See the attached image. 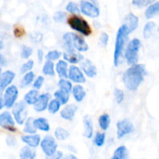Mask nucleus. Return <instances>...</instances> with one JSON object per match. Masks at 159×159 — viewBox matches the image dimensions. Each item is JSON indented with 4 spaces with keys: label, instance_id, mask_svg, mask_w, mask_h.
Listing matches in <instances>:
<instances>
[{
    "label": "nucleus",
    "instance_id": "nucleus-1",
    "mask_svg": "<svg viewBox=\"0 0 159 159\" xmlns=\"http://www.w3.org/2000/svg\"><path fill=\"white\" fill-rule=\"evenodd\" d=\"M146 74L145 65L143 64L131 65L123 75L124 85L130 91H136L144 81Z\"/></svg>",
    "mask_w": 159,
    "mask_h": 159
},
{
    "label": "nucleus",
    "instance_id": "nucleus-2",
    "mask_svg": "<svg viewBox=\"0 0 159 159\" xmlns=\"http://www.w3.org/2000/svg\"><path fill=\"white\" fill-rule=\"evenodd\" d=\"M130 34V33L129 31L128 27L124 23L121 25L118 29L116 37V42H115L114 52H113V64H114L115 67H118L119 65L120 59L122 55L126 40Z\"/></svg>",
    "mask_w": 159,
    "mask_h": 159
},
{
    "label": "nucleus",
    "instance_id": "nucleus-3",
    "mask_svg": "<svg viewBox=\"0 0 159 159\" xmlns=\"http://www.w3.org/2000/svg\"><path fill=\"white\" fill-rule=\"evenodd\" d=\"M63 40L67 50H75L79 52H85L89 50L88 43L80 36L68 32L63 35Z\"/></svg>",
    "mask_w": 159,
    "mask_h": 159
},
{
    "label": "nucleus",
    "instance_id": "nucleus-4",
    "mask_svg": "<svg viewBox=\"0 0 159 159\" xmlns=\"http://www.w3.org/2000/svg\"><path fill=\"white\" fill-rule=\"evenodd\" d=\"M141 48V43L139 39L134 38L129 42L124 54L127 65H133L138 64L139 61V51Z\"/></svg>",
    "mask_w": 159,
    "mask_h": 159
},
{
    "label": "nucleus",
    "instance_id": "nucleus-5",
    "mask_svg": "<svg viewBox=\"0 0 159 159\" xmlns=\"http://www.w3.org/2000/svg\"><path fill=\"white\" fill-rule=\"evenodd\" d=\"M68 24L74 30L85 37H89L92 34L91 26L88 22L79 16H72L68 19Z\"/></svg>",
    "mask_w": 159,
    "mask_h": 159
},
{
    "label": "nucleus",
    "instance_id": "nucleus-6",
    "mask_svg": "<svg viewBox=\"0 0 159 159\" xmlns=\"http://www.w3.org/2000/svg\"><path fill=\"white\" fill-rule=\"evenodd\" d=\"M27 104L24 101H20L18 102H16L12 107V113L15 122L18 124L19 125H22L24 124L25 120L27 118V108H26Z\"/></svg>",
    "mask_w": 159,
    "mask_h": 159
},
{
    "label": "nucleus",
    "instance_id": "nucleus-7",
    "mask_svg": "<svg viewBox=\"0 0 159 159\" xmlns=\"http://www.w3.org/2000/svg\"><path fill=\"white\" fill-rule=\"evenodd\" d=\"M39 145L40 146L43 152L47 156L53 155L57 149V141L55 138L51 135H46L43 139L40 140Z\"/></svg>",
    "mask_w": 159,
    "mask_h": 159
},
{
    "label": "nucleus",
    "instance_id": "nucleus-8",
    "mask_svg": "<svg viewBox=\"0 0 159 159\" xmlns=\"http://www.w3.org/2000/svg\"><path fill=\"white\" fill-rule=\"evenodd\" d=\"M19 96V90L16 85H9L5 89L4 96V103L6 108L9 109L13 107L14 104L16 102V99Z\"/></svg>",
    "mask_w": 159,
    "mask_h": 159
},
{
    "label": "nucleus",
    "instance_id": "nucleus-9",
    "mask_svg": "<svg viewBox=\"0 0 159 159\" xmlns=\"http://www.w3.org/2000/svg\"><path fill=\"white\" fill-rule=\"evenodd\" d=\"M116 135L118 139L124 138L126 135L130 134L134 131V126L133 123L128 119H124L119 120L116 124Z\"/></svg>",
    "mask_w": 159,
    "mask_h": 159
},
{
    "label": "nucleus",
    "instance_id": "nucleus-10",
    "mask_svg": "<svg viewBox=\"0 0 159 159\" xmlns=\"http://www.w3.org/2000/svg\"><path fill=\"white\" fill-rule=\"evenodd\" d=\"M15 120L9 111H4L0 114V127L10 132H16Z\"/></svg>",
    "mask_w": 159,
    "mask_h": 159
},
{
    "label": "nucleus",
    "instance_id": "nucleus-11",
    "mask_svg": "<svg viewBox=\"0 0 159 159\" xmlns=\"http://www.w3.org/2000/svg\"><path fill=\"white\" fill-rule=\"evenodd\" d=\"M80 10L84 15L91 18H97L100 14V11L97 6L86 0L81 1Z\"/></svg>",
    "mask_w": 159,
    "mask_h": 159
},
{
    "label": "nucleus",
    "instance_id": "nucleus-12",
    "mask_svg": "<svg viewBox=\"0 0 159 159\" xmlns=\"http://www.w3.org/2000/svg\"><path fill=\"white\" fill-rule=\"evenodd\" d=\"M68 78L75 83L82 84L85 82L84 73L79 67L75 65H71L69 67L68 71Z\"/></svg>",
    "mask_w": 159,
    "mask_h": 159
},
{
    "label": "nucleus",
    "instance_id": "nucleus-13",
    "mask_svg": "<svg viewBox=\"0 0 159 159\" xmlns=\"http://www.w3.org/2000/svg\"><path fill=\"white\" fill-rule=\"evenodd\" d=\"M15 77V72L10 71V70H7L4 72H1V74H0V92H2L9 85H10Z\"/></svg>",
    "mask_w": 159,
    "mask_h": 159
},
{
    "label": "nucleus",
    "instance_id": "nucleus-14",
    "mask_svg": "<svg viewBox=\"0 0 159 159\" xmlns=\"http://www.w3.org/2000/svg\"><path fill=\"white\" fill-rule=\"evenodd\" d=\"M50 99H51V96L49 93H43V94L40 95L37 102L34 104L35 111L37 113H41L46 110Z\"/></svg>",
    "mask_w": 159,
    "mask_h": 159
},
{
    "label": "nucleus",
    "instance_id": "nucleus-15",
    "mask_svg": "<svg viewBox=\"0 0 159 159\" xmlns=\"http://www.w3.org/2000/svg\"><path fill=\"white\" fill-rule=\"evenodd\" d=\"M82 72L85 73L89 78H94L97 75V69L94 64L89 59H83L81 63Z\"/></svg>",
    "mask_w": 159,
    "mask_h": 159
},
{
    "label": "nucleus",
    "instance_id": "nucleus-16",
    "mask_svg": "<svg viewBox=\"0 0 159 159\" xmlns=\"http://www.w3.org/2000/svg\"><path fill=\"white\" fill-rule=\"evenodd\" d=\"M63 57L65 61L73 65L79 63L84 59V56L75 50H67L66 52L64 53Z\"/></svg>",
    "mask_w": 159,
    "mask_h": 159
},
{
    "label": "nucleus",
    "instance_id": "nucleus-17",
    "mask_svg": "<svg viewBox=\"0 0 159 159\" xmlns=\"http://www.w3.org/2000/svg\"><path fill=\"white\" fill-rule=\"evenodd\" d=\"M78 107L75 104H68L63 108V110L60 112L61 117L66 120H71L75 116L77 112Z\"/></svg>",
    "mask_w": 159,
    "mask_h": 159
},
{
    "label": "nucleus",
    "instance_id": "nucleus-18",
    "mask_svg": "<svg viewBox=\"0 0 159 159\" xmlns=\"http://www.w3.org/2000/svg\"><path fill=\"white\" fill-rule=\"evenodd\" d=\"M21 140L23 141V142L27 144V146L34 148H37L40 144L41 138H40V136L39 134H34L24 135V136L22 137Z\"/></svg>",
    "mask_w": 159,
    "mask_h": 159
},
{
    "label": "nucleus",
    "instance_id": "nucleus-19",
    "mask_svg": "<svg viewBox=\"0 0 159 159\" xmlns=\"http://www.w3.org/2000/svg\"><path fill=\"white\" fill-rule=\"evenodd\" d=\"M139 20L137 16L133 13H129L124 18V24H126L128 27L130 33H132L138 28Z\"/></svg>",
    "mask_w": 159,
    "mask_h": 159
},
{
    "label": "nucleus",
    "instance_id": "nucleus-20",
    "mask_svg": "<svg viewBox=\"0 0 159 159\" xmlns=\"http://www.w3.org/2000/svg\"><path fill=\"white\" fill-rule=\"evenodd\" d=\"M83 125H84V137L88 139L93 137V123L92 119L89 115H85L83 117Z\"/></svg>",
    "mask_w": 159,
    "mask_h": 159
},
{
    "label": "nucleus",
    "instance_id": "nucleus-21",
    "mask_svg": "<svg viewBox=\"0 0 159 159\" xmlns=\"http://www.w3.org/2000/svg\"><path fill=\"white\" fill-rule=\"evenodd\" d=\"M71 92L72 93L74 99L78 102H82L85 99V96H86V92H85L84 87L82 85H79V84L74 85L72 87V89H71Z\"/></svg>",
    "mask_w": 159,
    "mask_h": 159
},
{
    "label": "nucleus",
    "instance_id": "nucleus-22",
    "mask_svg": "<svg viewBox=\"0 0 159 159\" xmlns=\"http://www.w3.org/2000/svg\"><path fill=\"white\" fill-rule=\"evenodd\" d=\"M68 66L65 60H59L56 65V71L61 79H68Z\"/></svg>",
    "mask_w": 159,
    "mask_h": 159
},
{
    "label": "nucleus",
    "instance_id": "nucleus-23",
    "mask_svg": "<svg viewBox=\"0 0 159 159\" xmlns=\"http://www.w3.org/2000/svg\"><path fill=\"white\" fill-rule=\"evenodd\" d=\"M34 125L37 130H41V131L43 132L49 131L50 129H51L48 120L46 118L43 117H39L37 118V119H34Z\"/></svg>",
    "mask_w": 159,
    "mask_h": 159
},
{
    "label": "nucleus",
    "instance_id": "nucleus-24",
    "mask_svg": "<svg viewBox=\"0 0 159 159\" xmlns=\"http://www.w3.org/2000/svg\"><path fill=\"white\" fill-rule=\"evenodd\" d=\"M39 91L37 89H31L24 96V102L27 105H34L39 97Z\"/></svg>",
    "mask_w": 159,
    "mask_h": 159
},
{
    "label": "nucleus",
    "instance_id": "nucleus-25",
    "mask_svg": "<svg viewBox=\"0 0 159 159\" xmlns=\"http://www.w3.org/2000/svg\"><path fill=\"white\" fill-rule=\"evenodd\" d=\"M36 152L33 149V148L29 146H24L21 148L20 152V159H35Z\"/></svg>",
    "mask_w": 159,
    "mask_h": 159
},
{
    "label": "nucleus",
    "instance_id": "nucleus-26",
    "mask_svg": "<svg viewBox=\"0 0 159 159\" xmlns=\"http://www.w3.org/2000/svg\"><path fill=\"white\" fill-rule=\"evenodd\" d=\"M127 157H128L127 148L126 146L121 145L114 151L111 159H127Z\"/></svg>",
    "mask_w": 159,
    "mask_h": 159
},
{
    "label": "nucleus",
    "instance_id": "nucleus-27",
    "mask_svg": "<svg viewBox=\"0 0 159 159\" xmlns=\"http://www.w3.org/2000/svg\"><path fill=\"white\" fill-rule=\"evenodd\" d=\"M34 78H35V74H34L33 71H30L28 72L25 73V75H23V77L22 78L21 81L20 82V85L21 88H25V87H27L28 85H30L34 80Z\"/></svg>",
    "mask_w": 159,
    "mask_h": 159
},
{
    "label": "nucleus",
    "instance_id": "nucleus-28",
    "mask_svg": "<svg viewBox=\"0 0 159 159\" xmlns=\"http://www.w3.org/2000/svg\"><path fill=\"white\" fill-rule=\"evenodd\" d=\"M34 118L29 117L26 118L24 122V127H23V132L28 134H34L37 133V129L34 125Z\"/></svg>",
    "mask_w": 159,
    "mask_h": 159
},
{
    "label": "nucleus",
    "instance_id": "nucleus-29",
    "mask_svg": "<svg viewBox=\"0 0 159 159\" xmlns=\"http://www.w3.org/2000/svg\"><path fill=\"white\" fill-rule=\"evenodd\" d=\"M159 12V2H155L154 4L151 5L148 7V9L145 11V17L148 20L153 18L155 16L158 15Z\"/></svg>",
    "mask_w": 159,
    "mask_h": 159
},
{
    "label": "nucleus",
    "instance_id": "nucleus-30",
    "mask_svg": "<svg viewBox=\"0 0 159 159\" xmlns=\"http://www.w3.org/2000/svg\"><path fill=\"white\" fill-rule=\"evenodd\" d=\"M54 137L58 141H65L70 137V133L66 129L59 127L54 130Z\"/></svg>",
    "mask_w": 159,
    "mask_h": 159
},
{
    "label": "nucleus",
    "instance_id": "nucleus-31",
    "mask_svg": "<svg viewBox=\"0 0 159 159\" xmlns=\"http://www.w3.org/2000/svg\"><path fill=\"white\" fill-rule=\"evenodd\" d=\"M54 97L57 99L61 105H66L69 101V93H65L62 90L58 89L54 93Z\"/></svg>",
    "mask_w": 159,
    "mask_h": 159
},
{
    "label": "nucleus",
    "instance_id": "nucleus-32",
    "mask_svg": "<svg viewBox=\"0 0 159 159\" xmlns=\"http://www.w3.org/2000/svg\"><path fill=\"white\" fill-rule=\"evenodd\" d=\"M99 125L102 130H107L110 125V116L107 113L102 114L99 117Z\"/></svg>",
    "mask_w": 159,
    "mask_h": 159
},
{
    "label": "nucleus",
    "instance_id": "nucleus-33",
    "mask_svg": "<svg viewBox=\"0 0 159 159\" xmlns=\"http://www.w3.org/2000/svg\"><path fill=\"white\" fill-rule=\"evenodd\" d=\"M57 85L59 89L68 93H69L72 89V83L67 79H61L57 82Z\"/></svg>",
    "mask_w": 159,
    "mask_h": 159
},
{
    "label": "nucleus",
    "instance_id": "nucleus-34",
    "mask_svg": "<svg viewBox=\"0 0 159 159\" xmlns=\"http://www.w3.org/2000/svg\"><path fill=\"white\" fill-rule=\"evenodd\" d=\"M43 75L48 76H54L55 72H54V62L51 61L47 60L44 65L43 66V69H42Z\"/></svg>",
    "mask_w": 159,
    "mask_h": 159
},
{
    "label": "nucleus",
    "instance_id": "nucleus-35",
    "mask_svg": "<svg viewBox=\"0 0 159 159\" xmlns=\"http://www.w3.org/2000/svg\"><path fill=\"white\" fill-rule=\"evenodd\" d=\"M61 106V102L57 99H54L49 101V103H48V108L47 109H48V112L50 113L55 114V113H57L60 110Z\"/></svg>",
    "mask_w": 159,
    "mask_h": 159
},
{
    "label": "nucleus",
    "instance_id": "nucleus-36",
    "mask_svg": "<svg viewBox=\"0 0 159 159\" xmlns=\"http://www.w3.org/2000/svg\"><path fill=\"white\" fill-rule=\"evenodd\" d=\"M155 23L154 22H148L145 24L144 27V30H143V34H144V37L145 39L150 38L151 36H152V32H153V30L155 27Z\"/></svg>",
    "mask_w": 159,
    "mask_h": 159
},
{
    "label": "nucleus",
    "instance_id": "nucleus-37",
    "mask_svg": "<svg viewBox=\"0 0 159 159\" xmlns=\"http://www.w3.org/2000/svg\"><path fill=\"white\" fill-rule=\"evenodd\" d=\"M106 141V134L105 133H96V136L94 138V144L97 147H102L105 144Z\"/></svg>",
    "mask_w": 159,
    "mask_h": 159
},
{
    "label": "nucleus",
    "instance_id": "nucleus-38",
    "mask_svg": "<svg viewBox=\"0 0 159 159\" xmlns=\"http://www.w3.org/2000/svg\"><path fill=\"white\" fill-rule=\"evenodd\" d=\"M61 56V51H57V50H53V51H50L46 54L45 57H46L47 60L54 61L58 60Z\"/></svg>",
    "mask_w": 159,
    "mask_h": 159
},
{
    "label": "nucleus",
    "instance_id": "nucleus-39",
    "mask_svg": "<svg viewBox=\"0 0 159 159\" xmlns=\"http://www.w3.org/2000/svg\"><path fill=\"white\" fill-rule=\"evenodd\" d=\"M33 48L28 47L26 45H23L21 47V51H20V56L23 59H28L33 54Z\"/></svg>",
    "mask_w": 159,
    "mask_h": 159
},
{
    "label": "nucleus",
    "instance_id": "nucleus-40",
    "mask_svg": "<svg viewBox=\"0 0 159 159\" xmlns=\"http://www.w3.org/2000/svg\"><path fill=\"white\" fill-rule=\"evenodd\" d=\"M34 62L33 60H29L26 62H25L24 64H23V65L20 68V73L21 74H25L26 72L31 71L32 68H34Z\"/></svg>",
    "mask_w": 159,
    "mask_h": 159
},
{
    "label": "nucleus",
    "instance_id": "nucleus-41",
    "mask_svg": "<svg viewBox=\"0 0 159 159\" xmlns=\"http://www.w3.org/2000/svg\"><path fill=\"white\" fill-rule=\"evenodd\" d=\"M66 10L69 12L70 13L75 14L79 13L80 12V9H79V6L76 3L73 2H70L68 5L66 6Z\"/></svg>",
    "mask_w": 159,
    "mask_h": 159
},
{
    "label": "nucleus",
    "instance_id": "nucleus-42",
    "mask_svg": "<svg viewBox=\"0 0 159 159\" xmlns=\"http://www.w3.org/2000/svg\"><path fill=\"white\" fill-rule=\"evenodd\" d=\"M65 19H66V13L62 11H57L55 12L54 15L53 20L56 22V23H63L65 22Z\"/></svg>",
    "mask_w": 159,
    "mask_h": 159
},
{
    "label": "nucleus",
    "instance_id": "nucleus-43",
    "mask_svg": "<svg viewBox=\"0 0 159 159\" xmlns=\"http://www.w3.org/2000/svg\"><path fill=\"white\" fill-rule=\"evenodd\" d=\"M114 96L116 102H117L118 104H120L121 102L124 101L125 95H124V93L123 90L120 89H116L114 90Z\"/></svg>",
    "mask_w": 159,
    "mask_h": 159
},
{
    "label": "nucleus",
    "instance_id": "nucleus-44",
    "mask_svg": "<svg viewBox=\"0 0 159 159\" xmlns=\"http://www.w3.org/2000/svg\"><path fill=\"white\" fill-rule=\"evenodd\" d=\"M43 82H44V78H43V76H38V77L35 79L34 83H33V87H34V89H41V87L43 86Z\"/></svg>",
    "mask_w": 159,
    "mask_h": 159
},
{
    "label": "nucleus",
    "instance_id": "nucleus-45",
    "mask_svg": "<svg viewBox=\"0 0 159 159\" xmlns=\"http://www.w3.org/2000/svg\"><path fill=\"white\" fill-rule=\"evenodd\" d=\"M109 39H110V37H109V35L107 33H102L100 37H99V43L102 47H106L108 44Z\"/></svg>",
    "mask_w": 159,
    "mask_h": 159
},
{
    "label": "nucleus",
    "instance_id": "nucleus-46",
    "mask_svg": "<svg viewBox=\"0 0 159 159\" xmlns=\"http://www.w3.org/2000/svg\"><path fill=\"white\" fill-rule=\"evenodd\" d=\"M63 156V152H61V151H56L53 155H48L47 156L46 155V159H61Z\"/></svg>",
    "mask_w": 159,
    "mask_h": 159
},
{
    "label": "nucleus",
    "instance_id": "nucleus-47",
    "mask_svg": "<svg viewBox=\"0 0 159 159\" xmlns=\"http://www.w3.org/2000/svg\"><path fill=\"white\" fill-rule=\"evenodd\" d=\"M147 0H132V4L138 8H143L147 5Z\"/></svg>",
    "mask_w": 159,
    "mask_h": 159
},
{
    "label": "nucleus",
    "instance_id": "nucleus-48",
    "mask_svg": "<svg viewBox=\"0 0 159 159\" xmlns=\"http://www.w3.org/2000/svg\"><path fill=\"white\" fill-rule=\"evenodd\" d=\"M6 144H7L8 146H10V147H14V146L17 144V141L14 137L9 136L7 138V139H6Z\"/></svg>",
    "mask_w": 159,
    "mask_h": 159
},
{
    "label": "nucleus",
    "instance_id": "nucleus-49",
    "mask_svg": "<svg viewBox=\"0 0 159 159\" xmlns=\"http://www.w3.org/2000/svg\"><path fill=\"white\" fill-rule=\"evenodd\" d=\"M24 34V30L22 28L16 27L14 29V35L16 37H20Z\"/></svg>",
    "mask_w": 159,
    "mask_h": 159
},
{
    "label": "nucleus",
    "instance_id": "nucleus-50",
    "mask_svg": "<svg viewBox=\"0 0 159 159\" xmlns=\"http://www.w3.org/2000/svg\"><path fill=\"white\" fill-rule=\"evenodd\" d=\"M37 58H38L39 63H41L43 58V51L41 49H39L37 51Z\"/></svg>",
    "mask_w": 159,
    "mask_h": 159
},
{
    "label": "nucleus",
    "instance_id": "nucleus-51",
    "mask_svg": "<svg viewBox=\"0 0 159 159\" xmlns=\"http://www.w3.org/2000/svg\"><path fill=\"white\" fill-rule=\"evenodd\" d=\"M7 65V60L4 55L0 54V66H6Z\"/></svg>",
    "mask_w": 159,
    "mask_h": 159
},
{
    "label": "nucleus",
    "instance_id": "nucleus-52",
    "mask_svg": "<svg viewBox=\"0 0 159 159\" xmlns=\"http://www.w3.org/2000/svg\"><path fill=\"white\" fill-rule=\"evenodd\" d=\"M61 159H78V158L73 154H68V155H65V156L63 155Z\"/></svg>",
    "mask_w": 159,
    "mask_h": 159
},
{
    "label": "nucleus",
    "instance_id": "nucleus-53",
    "mask_svg": "<svg viewBox=\"0 0 159 159\" xmlns=\"http://www.w3.org/2000/svg\"><path fill=\"white\" fill-rule=\"evenodd\" d=\"M5 107V103H4V99H3V96L0 93V110Z\"/></svg>",
    "mask_w": 159,
    "mask_h": 159
},
{
    "label": "nucleus",
    "instance_id": "nucleus-54",
    "mask_svg": "<svg viewBox=\"0 0 159 159\" xmlns=\"http://www.w3.org/2000/svg\"><path fill=\"white\" fill-rule=\"evenodd\" d=\"M89 2H90L93 3V4L96 5V3H97V1L96 0H89Z\"/></svg>",
    "mask_w": 159,
    "mask_h": 159
},
{
    "label": "nucleus",
    "instance_id": "nucleus-55",
    "mask_svg": "<svg viewBox=\"0 0 159 159\" xmlns=\"http://www.w3.org/2000/svg\"><path fill=\"white\" fill-rule=\"evenodd\" d=\"M3 46H4V45H3L2 41H0V50L2 49V48H3Z\"/></svg>",
    "mask_w": 159,
    "mask_h": 159
},
{
    "label": "nucleus",
    "instance_id": "nucleus-56",
    "mask_svg": "<svg viewBox=\"0 0 159 159\" xmlns=\"http://www.w3.org/2000/svg\"><path fill=\"white\" fill-rule=\"evenodd\" d=\"M1 72H2V68H0V74H1Z\"/></svg>",
    "mask_w": 159,
    "mask_h": 159
},
{
    "label": "nucleus",
    "instance_id": "nucleus-57",
    "mask_svg": "<svg viewBox=\"0 0 159 159\" xmlns=\"http://www.w3.org/2000/svg\"><path fill=\"white\" fill-rule=\"evenodd\" d=\"M149 2H153V1H155V0H148Z\"/></svg>",
    "mask_w": 159,
    "mask_h": 159
}]
</instances>
